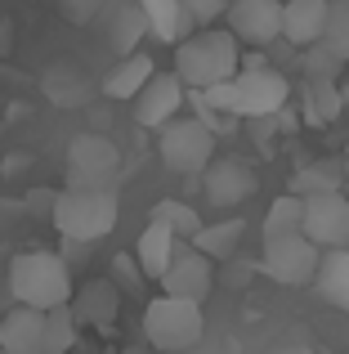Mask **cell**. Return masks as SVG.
I'll use <instances>...</instances> for the list:
<instances>
[{
  "mask_svg": "<svg viewBox=\"0 0 349 354\" xmlns=\"http://www.w3.org/2000/svg\"><path fill=\"white\" fill-rule=\"evenodd\" d=\"M242 68V45L233 41L228 27H206L174 45V77L183 90H210L237 77Z\"/></svg>",
  "mask_w": 349,
  "mask_h": 354,
  "instance_id": "obj_1",
  "label": "cell"
},
{
  "mask_svg": "<svg viewBox=\"0 0 349 354\" xmlns=\"http://www.w3.org/2000/svg\"><path fill=\"white\" fill-rule=\"evenodd\" d=\"M9 292H14L18 305H27V310H59V305L72 301V269L63 256H54V251H23V256H14V265H9Z\"/></svg>",
  "mask_w": 349,
  "mask_h": 354,
  "instance_id": "obj_2",
  "label": "cell"
},
{
  "mask_svg": "<svg viewBox=\"0 0 349 354\" xmlns=\"http://www.w3.org/2000/svg\"><path fill=\"white\" fill-rule=\"evenodd\" d=\"M117 193L112 189H63L50 207V220L68 242H99L117 229Z\"/></svg>",
  "mask_w": 349,
  "mask_h": 354,
  "instance_id": "obj_3",
  "label": "cell"
},
{
  "mask_svg": "<svg viewBox=\"0 0 349 354\" xmlns=\"http://www.w3.org/2000/svg\"><path fill=\"white\" fill-rule=\"evenodd\" d=\"M143 337H148L152 350L161 354H179L192 350L201 337H206V314L192 301H174V296H157L143 310Z\"/></svg>",
  "mask_w": 349,
  "mask_h": 354,
  "instance_id": "obj_4",
  "label": "cell"
},
{
  "mask_svg": "<svg viewBox=\"0 0 349 354\" xmlns=\"http://www.w3.org/2000/svg\"><path fill=\"white\" fill-rule=\"evenodd\" d=\"M215 144L219 139L201 126L197 117H174L157 130V153L161 166L174 175H201L210 162H215Z\"/></svg>",
  "mask_w": 349,
  "mask_h": 354,
  "instance_id": "obj_5",
  "label": "cell"
},
{
  "mask_svg": "<svg viewBox=\"0 0 349 354\" xmlns=\"http://www.w3.org/2000/svg\"><path fill=\"white\" fill-rule=\"evenodd\" d=\"M233 90V113L237 121H269L273 113L291 104V81L278 68H237V77L228 81Z\"/></svg>",
  "mask_w": 349,
  "mask_h": 354,
  "instance_id": "obj_6",
  "label": "cell"
},
{
  "mask_svg": "<svg viewBox=\"0 0 349 354\" xmlns=\"http://www.w3.org/2000/svg\"><path fill=\"white\" fill-rule=\"evenodd\" d=\"M305 202L300 234L314 242L318 251H345L349 247V198L345 193H314Z\"/></svg>",
  "mask_w": 349,
  "mask_h": 354,
  "instance_id": "obj_7",
  "label": "cell"
},
{
  "mask_svg": "<svg viewBox=\"0 0 349 354\" xmlns=\"http://www.w3.org/2000/svg\"><path fill=\"white\" fill-rule=\"evenodd\" d=\"M121 166V153L108 135H77L68 148V180L72 189H108Z\"/></svg>",
  "mask_w": 349,
  "mask_h": 354,
  "instance_id": "obj_8",
  "label": "cell"
},
{
  "mask_svg": "<svg viewBox=\"0 0 349 354\" xmlns=\"http://www.w3.org/2000/svg\"><path fill=\"white\" fill-rule=\"evenodd\" d=\"M318 256H323V251H318L305 234H291V238L264 242L260 269L273 278V283H282V287H305V283H314Z\"/></svg>",
  "mask_w": 349,
  "mask_h": 354,
  "instance_id": "obj_9",
  "label": "cell"
},
{
  "mask_svg": "<svg viewBox=\"0 0 349 354\" xmlns=\"http://www.w3.org/2000/svg\"><path fill=\"white\" fill-rule=\"evenodd\" d=\"M157 283H161V296L201 305L210 296V287H215V265H210L206 256H197L192 242H179L174 256H170V265H166V274H161Z\"/></svg>",
  "mask_w": 349,
  "mask_h": 354,
  "instance_id": "obj_10",
  "label": "cell"
},
{
  "mask_svg": "<svg viewBox=\"0 0 349 354\" xmlns=\"http://www.w3.org/2000/svg\"><path fill=\"white\" fill-rule=\"evenodd\" d=\"M224 18H228V32H233L237 45L269 50L282 32V0H228Z\"/></svg>",
  "mask_w": 349,
  "mask_h": 354,
  "instance_id": "obj_11",
  "label": "cell"
},
{
  "mask_svg": "<svg viewBox=\"0 0 349 354\" xmlns=\"http://www.w3.org/2000/svg\"><path fill=\"white\" fill-rule=\"evenodd\" d=\"M201 175H206V202L219 207V211L242 207V202L255 198V189H260V175H255V166L246 162V157H215Z\"/></svg>",
  "mask_w": 349,
  "mask_h": 354,
  "instance_id": "obj_12",
  "label": "cell"
},
{
  "mask_svg": "<svg viewBox=\"0 0 349 354\" xmlns=\"http://www.w3.org/2000/svg\"><path fill=\"white\" fill-rule=\"evenodd\" d=\"M77 328H94L108 332L117 323V310H121V287L112 278H90V283L72 287V301H68Z\"/></svg>",
  "mask_w": 349,
  "mask_h": 354,
  "instance_id": "obj_13",
  "label": "cell"
},
{
  "mask_svg": "<svg viewBox=\"0 0 349 354\" xmlns=\"http://www.w3.org/2000/svg\"><path fill=\"white\" fill-rule=\"evenodd\" d=\"M130 104H134V121H139L143 130H161L166 121H174L183 113V86H179L174 72H161V77L152 72L148 86H143Z\"/></svg>",
  "mask_w": 349,
  "mask_h": 354,
  "instance_id": "obj_14",
  "label": "cell"
},
{
  "mask_svg": "<svg viewBox=\"0 0 349 354\" xmlns=\"http://www.w3.org/2000/svg\"><path fill=\"white\" fill-rule=\"evenodd\" d=\"M327 5H332V0H282V32H278V41H287L291 50L318 45L323 23H327Z\"/></svg>",
  "mask_w": 349,
  "mask_h": 354,
  "instance_id": "obj_15",
  "label": "cell"
},
{
  "mask_svg": "<svg viewBox=\"0 0 349 354\" xmlns=\"http://www.w3.org/2000/svg\"><path fill=\"white\" fill-rule=\"evenodd\" d=\"M41 332H45V314L14 305L0 319V350L5 354H41Z\"/></svg>",
  "mask_w": 349,
  "mask_h": 354,
  "instance_id": "obj_16",
  "label": "cell"
},
{
  "mask_svg": "<svg viewBox=\"0 0 349 354\" xmlns=\"http://www.w3.org/2000/svg\"><path fill=\"white\" fill-rule=\"evenodd\" d=\"M139 14H143V27L148 36H157L161 45H179L183 36H192V18L183 14L179 0H139Z\"/></svg>",
  "mask_w": 349,
  "mask_h": 354,
  "instance_id": "obj_17",
  "label": "cell"
},
{
  "mask_svg": "<svg viewBox=\"0 0 349 354\" xmlns=\"http://www.w3.org/2000/svg\"><path fill=\"white\" fill-rule=\"evenodd\" d=\"M152 72H157L152 54H143V50L126 54V59H117V68L103 77V95H108V99H117V104H130V99L139 95L143 86H148Z\"/></svg>",
  "mask_w": 349,
  "mask_h": 354,
  "instance_id": "obj_18",
  "label": "cell"
},
{
  "mask_svg": "<svg viewBox=\"0 0 349 354\" xmlns=\"http://www.w3.org/2000/svg\"><path fill=\"white\" fill-rule=\"evenodd\" d=\"M314 292L323 296L332 310L349 314V247H345V251H323V256H318Z\"/></svg>",
  "mask_w": 349,
  "mask_h": 354,
  "instance_id": "obj_19",
  "label": "cell"
},
{
  "mask_svg": "<svg viewBox=\"0 0 349 354\" xmlns=\"http://www.w3.org/2000/svg\"><path fill=\"white\" fill-rule=\"evenodd\" d=\"M174 247H179V238H174L170 229L161 225V220H148V229L139 234V242H134V265H139V274L157 283V278L166 274Z\"/></svg>",
  "mask_w": 349,
  "mask_h": 354,
  "instance_id": "obj_20",
  "label": "cell"
},
{
  "mask_svg": "<svg viewBox=\"0 0 349 354\" xmlns=\"http://www.w3.org/2000/svg\"><path fill=\"white\" fill-rule=\"evenodd\" d=\"M345 113V95H341V81H305L300 90V121L305 126H332Z\"/></svg>",
  "mask_w": 349,
  "mask_h": 354,
  "instance_id": "obj_21",
  "label": "cell"
},
{
  "mask_svg": "<svg viewBox=\"0 0 349 354\" xmlns=\"http://www.w3.org/2000/svg\"><path fill=\"white\" fill-rule=\"evenodd\" d=\"M242 238H246L242 220H215V225H201L197 234H192V251L215 265V260H233L237 247H242Z\"/></svg>",
  "mask_w": 349,
  "mask_h": 354,
  "instance_id": "obj_22",
  "label": "cell"
},
{
  "mask_svg": "<svg viewBox=\"0 0 349 354\" xmlns=\"http://www.w3.org/2000/svg\"><path fill=\"white\" fill-rule=\"evenodd\" d=\"M300 220H305V202H300L296 193H282V198L269 207V216H264V242L300 234Z\"/></svg>",
  "mask_w": 349,
  "mask_h": 354,
  "instance_id": "obj_23",
  "label": "cell"
},
{
  "mask_svg": "<svg viewBox=\"0 0 349 354\" xmlns=\"http://www.w3.org/2000/svg\"><path fill=\"white\" fill-rule=\"evenodd\" d=\"M77 346V319L68 305L45 310V332H41V354H68Z\"/></svg>",
  "mask_w": 349,
  "mask_h": 354,
  "instance_id": "obj_24",
  "label": "cell"
},
{
  "mask_svg": "<svg viewBox=\"0 0 349 354\" xmlns=\"http://www.w3.org/2000/svg\"><path fill=\"white\" fill-rule=\"evenodd\" d=\"M148 220H161V225L170 229L179 242H192V234L201 229V220H197V211L188 207V202H174V198H161L157 207L148 211Z\"/></svg>",
  "mask_w": 349,
  "mask_h": 354,
  "instance_id": "obj_25",
  "label": "cell"
},
{
  "mask_svg": "<svg viewBox=\"0 0 349 354\" xmlns=\"http://www.w3.org/2000/svg\"><path fill=\"white\" fill-rule=\"evenodd\" d=\"M318 45L332 50L341 63H349V0H332V5H327V23H323Z\"/></svg>",
  "mask_w": 349,
  "mask_h": 354,
  "instance_id": "obj_26",
  "label": "cell"
},
{
  "mask_svg": "<svg viewBox=\"0 0 349 354\" xmlns=\"http://www.w3.org/2000/svg\"><path fill=\"white\" fill-rule=\"evenodd\" d=\"M148 36V27H143V14H139V5H126L121 14L112 18V50H117V59H126V54H134L139 50V41Z\"/></svg>",
  "mask_w": 349,
  "mask_h": 354,
  "instance_id": "obj_27",
  "label": "cell"
},
{
  "mask_svg": "<svg viewBox=\"0 0 349 354\" xmlns=\"http://www.w3.org/2000/svg\"><path fill=\"white\" fill-rule=\"evenodd\" d=\"M341 180H345V171H336V166H305V171H296V180H291V193H296V198L341 193Z\"/></svg>",
  "mask_w": 349,
  "mask_h": 354,
  "instance_id": "obj_28",
  "label": "cell"
},
{
  "mask_svg": "<svg viewBox=\"0 0 349 354\" xmlns=\"http://www.w3.org/2000/svg\"><path fill=\"white\" fill-rule=\"evenodd\" d=\"M296 54H300V72H305V81H336L341 68H345V63L336 59L332 50H323V45H305V50H296Z\"/></svg>",
  "mask_w": 349,
  "mask_h": 354,
  "instance_id": "obj_29",
  "label": "cell"
},
{
  "mask_svg": "<svg viewBox=\"0 0 349 354\" xmlns=\"http://www.w3.org/2000/svg\"><path fill=\"white\" fill-rule=\"evenodd\" d=\"M183 104H192L197 121H201V126H206L215 139H219V135H233V130H237V117H233V113H219V108H210L206 99L197 95V90H183Z\"/></svg>",
  "mask_w": 349,
  "mask_h": 354,
  "instance_id": "obj_30",
  "label": "cell"
},
{
  "mask_svg": "<svg viewBox=\"0 0 349 354\" xmlns=\"http://www.w3.org/2000/svg\"><path fill=\"white\" fill-rule=\"evenodd\" d=\"M179 5H183V14L192 18V27H197V23H215L228 9V0H179Z\"/></svg>",
  "mask_w": 349,
  "mask_h": 354,
  "instance_id": "obj_31",
  "label": "cell"
},
{
  "mask_svg": "<svg viewBox=\"0 0 349 354\" xmlns=\"http://www.w3.org/2000/svg\"><path fill=\"white\" fill-rule=\"evenodd\" d=\"M99 5H103V0H59V14L68 18V23H90V18L99 14Z\"/></svg>",
  "mask_w": 349,
  "mask_h": 354,
  "instance_id": "obj_32",
  "label": "cell"
},
{
  "mask_svg": "<svg viewBox=\"0 0 349 354\" xmlns=\"http://www.w3.org/2000/svg\"><path fill=\"white\" fill-rule=\"evenodd\" d=\"M273 354H318V350H309V346H282V350H273Z\"/></svg>",
  "mask_w": 349,
  "mask_h": 354,
  "instance_id": "obj_33",
  "label": "cell"
},
{
  "mask_svg": "<svg viewBox=\"0 0 349 354\" xmlns=\"http://www.w3.org/2000/svg\"><path fill=\"white\" fill-rule=\"evenodd\" d=\"M341 95H345V113H349V81H345V86H341Z\"/></svg>",
  "mask_w": 349,
  "mask_h": 354,
  "instance_id": "obj_34",
  "label": "cell"
},
{
  "mask_svg": "<svg viewBox=\"0 0 349 354\" xmlns=\"http://www.w3.org/2000/svg\"><path fill=\"white\" fill-rule=\"evenodd\" d=\"M345 175H349V157H345Z\"/></svg>",
  "mask_w": 349,
  "mask_h": 354,
  "instance_id": "obj_35",
  "label": "cell"
},
{
  "mask_svg": "<svg viewBox=\"0 0 349 354\" xmlns=\"http://www.w3.org/2000/svg\"><path fill=\"white\" fill-rule=\"evenodd\" d=\"M130 354H139V350H130Z\"/></svg>",
  "mask_w": 349,
  "mask_h": 354,
  "instance_id": "obj_36",
  "label": "cell"
},
{
  "mask_svg": "<svg viewBox=\"0 0 349 354\" xmlns=\"http://www.w3.org/2000/svg\"><path fill=\"white\" fill-rule=\"evenodd\" d=\"M0 354H5V350H0Z\"/></svg>",
  "mask_w": 349,
  "mask_h": 354,
  "instance_id": "obj_37",
  "label": "cell"
}]
</instances>
